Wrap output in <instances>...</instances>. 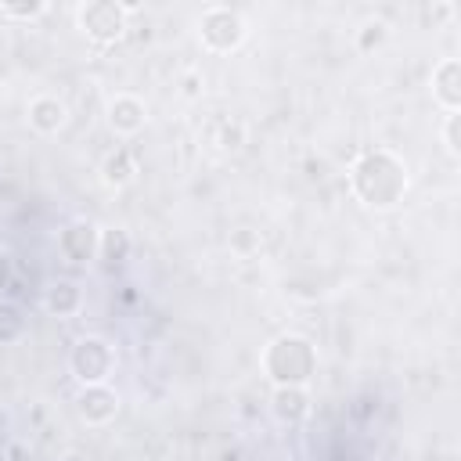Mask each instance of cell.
I'll use <instances>...</instances> for the list:
<instances>
[{
    "label": "cell",
    "instance_id": "obj_19",
    "mask_svg": "<svg viewBox=\"0 0 461 461\" xmlns=\"http://www.w3.org/2000/svg\"><path fill=\"white\" fill-rule=\"evenodd\" d=\"M230 252H238V256H256V252H259V234H256L252 227L230 230Z\"/></svg>",
    "mask_w": 461,
    "mask_h": 461
},
{
    "label": "cell",
    "instance_id": "obj_5",
    "mask_svg": "<svg viewBox=\"0 0 461 461\" xmlns=\"http://www.w3.org/2000/svg\"><path fill=\"white\" fill-rule=\"evenodd\" d=\"M68 371L79 385H104L115 375V346L101 335H83L68 349Z\"/></svg>",
    "mask_w": 461,
    "mask_h": 461
},
{
    "label": "cell",
    "instance_id": "obj_7",
    "mask_svg": "<svg viewBox=\"0 0 461 461\" xmlns=\"http://www.w3.org/2000/svg\"><path fill=\"white\" fill-rule=\"evenodd\" d=\"M97 241H101V227H94L90 220H72L58 230V252L72 267L90 263L97 256Z\"/></svg>",
    "mask_w": 461,
    "mask_h": 461
},
{
    "label": "cell",
    "instance_id": "obj_1",
    "mask_svg": "<svg viewBox=\"0 0 461 461\" xmlns=\"http://www.w3.org/2000/svg\"><path fill=\"white\" fill-rule=\"evenodd\" d=\"M407 187H411L407 162L389 148H371L357 155L349 166V191L364 209L389 212L403 202Z\"/></svg>",
    "mask_w": 461,
    "mask_h": 461
},
{
    "label": "cell",
    "instance_id": "obj_17",
    "mask_svg": "<svg viewBox=\"0 0 461 461\" xmlns=\"http://www.w3.org/2000/svg\"><path fill=\"white\" fill-rule=\"evenodd\" d=\"M241 144H245V126L238 119H223L216 126V148L220 151H241Z\"/></svg>",
    "mask_w": 461,
    "mask_h": 461
},
{
    "label": "cell",
    "instance_id": "obj_13",
    "mask_svg": "<svg viewBox=\"0 0 461 461\" xmlns=\"http://www.w3.org/2000/svg\"><path fill=\"white\" fill-rule=\"evenodd\" d=\"M133 176H137V162L126 148H115L101 158V184L108 191H122L126 184H133Z\"/></svg>",
    "mask_w": 461,
    "mask_h": 461
},
{
    "label": "cell",
    "instance_id": "obj_4",
    "mask_svg": "<svg viewBox=\"0 0 461 461\" xmlns=\"http://www.w3.org/2000/svg\"><path fill=\"white\" fill-rule=\"evenodd\" d=\"M198 40L209 54H234L249 40V22L234 7L212 4L198 14Z\"/></svg>",
    "mask_w": 461,
    "mask_h": 461
},
{
    "label": "cell",
    "instance_id": "obj_10",
    "mask_svg": "<svg viewBox=\"0 0 461 461\" xmlns=\"http://www.w3.org/2000/svg\"><path fill=\"white\" fill-rule=\"evenodd\" d=\"M83 285L79 281H72V277H58V281H50L47 285V292H43V310L50 313V317H61V321H68V317H76L79 310H83Z\"/></svg>",
    "mask_w": 461,
    "mask_h": 461
},
{
    "label": "cell",
    "instance_id": "obj_22",
    "mask_svg": "<svg viewBox=\"0 0 461 461\" xmlns=\"http://www.w3.org/2000/svg\"><path fill=\"white\" fill-rule=\"evenodd\" d=\"M11 281H14V259L0 249V292H7V288H11Z\"/></svg>",
    "mask_w": 461,
    "mask_h": 461
},
{
    "label": "cell",
    "instance_id": "obj_15",
    "mask_svg": "<svg viewBox=\"0 0 461 461\" xmlns=\"http://www.w3.org/2000/svg\"><path fill=\"white\" fill-rule=\"evenodd\" d=\"M25 331H29V317L22 313V306L0 299V346H14V342H22Z\"/></svg>",
    "mask_w": 461,
    "mask_h": 461
},
{
    "label": "cell",
    "instance_id": "obj_11",
    "mask_svg": "<svg viewBox=\"0 0 461 461\" xmlns=\"http://www.w3.org/2000/svg\"><path fill=\"white\" fill-rule=\"evenodd\" d=\"M270 411H274V418L281 425H299L310 414V393H306V385H274Z\"/></svg>",
    "mask_w": 461,
    "mask_h": 461
},
{
    "label": "cell",
    "instance_id": "obj_24",
    "mask_svg": "<svg viewBox=\"0 0 461 461\" xmlns=\"http://www.w3.org/2000/svg\"><path fill=\"white\" fill-rule=\"evenodd\" d=\"M58 461H86V454H79V450H68V454H61Z\"/></svg>",
    "mask_w": 461,
    "mask_h": 461
},
{
    "label": "cell",
    "instance_id": "obj_25",
    "mask_svg": "<svg viewBox=\"0 0 461 461\" xmlns=\"http://www.w3.org/2000/svg\"><path fill=\"white\" fill-rule=\"evenodd\" d=\"M223 461H241V457H238V454H227V457H223Z\"/></svg>",
    "mask_w": 461,
    "mask_h": 461
},
{
    "label": "cell",
    "instance_id": "obj_12",
    "mask_svg": "<svg viewBox=\"0 0 461 461\" xmlns=\"http://www.w3.org/2000/svg\"><path fill=\"white\" fill-rule=\"evenodd\" d=\"M432 97L447 112H457L461 108V61L457 58H443L432 68Z\"/></svg>",
    "mask_w": 461,
    "mask_h": 461
},
{
    "label": "cell",
    "instance_id": "obj_8",
    "mask_svg": "<svg viewBox=\"0 0 461 461\" xmlns=\"http://www.w3.org/2000/svg\"><path fill=\"white\" fill-rule=\"evenodd\" d=\"M119 393L104 382V385H79V396H76V414L86 421V425H94V429H101V425H108V421H115V414H119Z\"/></svg>",
    "mask_w": 461,
    "mask_h": 461
},
{
    "label": "cell",
    "instance_id": "obj_6",
    "mask_svg": "<svg viewBox=\"0 0 461 461\" xmlns=\"http://www.w3.org/2000/svg\"><path fill=\"white\" fill-rule=\"evenodd\" d=\"M104 122H108V130L115 137H133V133H140L148 126V104L137 94L119 90L104 104Z\"/></svg>",
    "mask_w": 461,
    "mask_h": 461
},
{
    "label": "cell",
    "instance_id": "obj_23",
    "mask_svg": "<svg viewBox=\"0 0 461 461\" xmlns=\"http://www.w3.org/2000/svg\"><path fill=\"white\" fill-rule=\"evenodd\" d=\"M202 86H205V79H202L198 72H187V76H184V94H187V97H198Z\"/></svg>",
    "mask_w": 461,
    "mask_h": 461
},
{
    "label": "cell",
    "instance_id": "obj_16",
    "mask_svg": "<svg viewBox=\"0 0 461 461\" xmlns=\"http://www.w3.org/2000/svg\"><path fill=\"white\" fill-rule=\"evenodd\" d=\"M385 40H389V25H385L382 18H375V22H364V25L357 29V36H353V43H357V50H360V54H371V50H378Z\"/></svg>",
    "mask_w": 461,
    "mask_h": 461
},
{
    "label": "cell",
    "instance_id": "obj_14",
    "mask_svg": "<svg viewBox=\"0 0 461 461\" xmlns=\"http://www.w3.org/2000/svg\"><path fill=\"white\" fill-rule=\"evenodd\" d=\"M130 252H133V241H130V234L122 230V227H104L101 230V241H97V256L104 259V263H126L130 259Z\"/></svg>",
    "mask_w": 461,
    "mask_h": 461
},
{
    "label": "cell",
    "instance_id": "obj_18",
    "mask_svg": "<svg viewBox=\"0 0 461 461\" xmlns=\"http://www.w3.org/2000/svg\"><path fill=\"white\" fill-rule=\"evenodd\" d=\"M40 14H47L43 0H36V4H0V18H11V22H36Z\"/></svg>",
    "mask_w": 461,
    "mask_h": 461
},
{
    "label": "cell",
    "instance_id": "obj_20",
    "mask_svg": "<svg viewBox=\"0 0 461 461\" xmlns=\"http://www.w3.org/2000/svg\"><path fill=\"white\" fill-rule=\"evenodd\" d=\"M457 130H461V115H457V112H447V119H443V148H447V155H450V158H457V155H461Z\"/></svg>",
    "mask_w": 461,
    "mask_h": 461
},
{
    "label": "cell",
    "instance_id": "obj_2",
    "mask_svg": "<svg viewBox=\"0 0 461 461\" xmlns=\"http://www.w3.org/2000/svg\"><path fill=\"white\" fill-rule=\"evenodd\" d=\"M259 367L274 385H310V378L317 375V346L306 335L285 331L270 339L259 357Z\"/></svg>",
    "mask_w": 461,
    "mask_h": 461
},
{
    "label": "cell",
    "instance_id": "obj_21",
    "mask_svg": "<svg viewBox=\"0 0 461 461\" xmlns=\"http://www.w3.org/2000/svg\"><path fill=\"white\" fill-rule=\"evenodd\" d=\"M425 18L432 22V29H439L447 18H454V4H432V7H425Z\"/></svg>",
    "mask_w": 461,
    "mask_h": 461
},
{
    "label": "cell",
    "instance_id": "obj_3",
    "mask_svg": "<svg viewBox=\"0 0 461 461\" xmlns=\"http://www.w3.org/2000/svg\"><path fill=\"white\" fill-rule=\"evenodd\" d=\"M137 11V4H115V0H86L76 7V25L79 32L97 43V47H108V43H119L126 36V18Z\"/></svg>",
    "mask_w": 461,
    "mask_h": 461
},
{
    "label": "cell",
    "instance_id": "obj_9",
    "mask_svg": "<svg viewBox=\"0 0 461 461\" xmlns=\"http://www.w3.org/2000/svg\"><path fill=\"white\" fill-rule=\"evenodd\" d=\"M25 119H29V126H32L40 137H54V133H61L65 122H68V104H65L58 94H36V97L29 101V108H25Z\"/></svg>",
    "mask_w": 461,
    "mask_h": 461
}]
</instances>
